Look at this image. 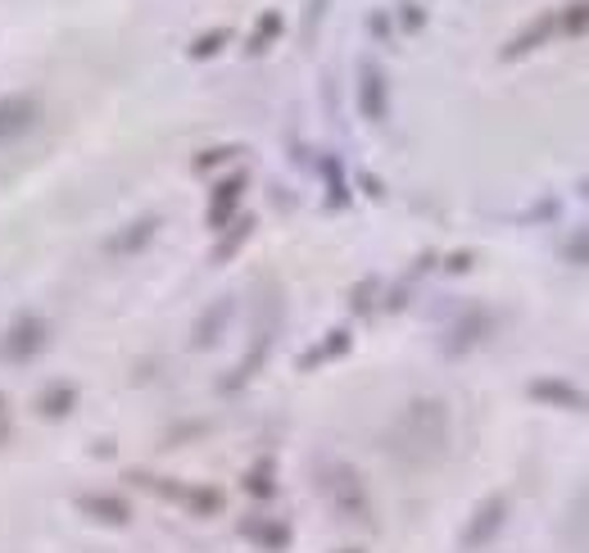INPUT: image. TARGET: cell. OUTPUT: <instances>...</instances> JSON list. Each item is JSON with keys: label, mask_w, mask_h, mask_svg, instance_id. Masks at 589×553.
<instances>
[{"label": "cell", "mask_w": 589, "mask_h": 553, "mask_svg": "<svg viewBox=\"0 0 589 553\" xmlns=\"http://www.w3.org/2000/svg\"><path fill=\"white\" fill-rule=\"evenodd\" d=\"M548 27H554V19H548V14H544V19H535V23H531V27L518 36V42L508 46V55H526L535 42H544V36H548Z\"/></svg>", "instance_id": "2"}, {"label": "cell", "mask_w": 589, "mask_h": 553, "mask_svg": "<svg viewBox=\"0 0 589 553\" xmlns=\"http://www.w3.org/2000/svg\"><path fill=\"white\" fill-rule=\"evenodd\" d=\"M277 32H281V19H277V14H264V23H259V36H254V42H249V51L259 55V51H264V42H268V36H277Z\"/></svg>", "instance_id": "5"}, {"label": "cell", "mask_w": 589, "mask_h": 553, "mask_svg": "<svg viewBox=\"0 0 589 553\" xmlns=\"http://www.w3.org/2000/svg\"><path fill=\"white\" fill-rule=\"evenodd\" d=\"M363 82H367V91H363L367 114L381 119V78H377V68H363Z\"/></svg>", "instance_id": "3"}, {"label": "cell", "mask_w": 589, "mask_h": 553, "mask_svg": "<svg viewBox=\"0 0 589 553\" xmlns=\"http://www.w3.org/2000/svg\"><path fill=\"white\" fill-rule=\"evenodd\" d=\"M36 123V100L32 96H5L0 100V141H14Z\"/></svg>", "instance_id": "1"}, {"label": "cell", "mask_w": 589, "mask_h": 553, "mask_svg": "<svg viewBox=\"0 0 589 553\" xmlns=\"http://www.w3.org/2000/svg\"><path fill=\"white\" fill-rule=\"evenodd\" d=\"M223 42H227V32H213V36H204V42H196V55H213Z\"/></svg>", "instance_id": "6"}, {"label": "cell", "mask_w": 589, "mask_h": 553, "mask_svg": "<svg viewBox=\"0 0 589 553\" xmlns=\"http://www.w3.org/2000/svg\"><path fill=\"white\" fill-rule=\"evenodd\" d=\"M236 191H241V177H236V181H227V187H223V191H218V196H223V200H218V209L209 213V218H213V223H223V218H227V209L236 204Z\"/></svg>", "instance_id": "4"}, {"label": "cell", "mask_w": 589, "mask_h": 553, "mask_svg": "<svg viewBox=\"0 0 589 553\" xmlns=\"http://www.w3.org/2000/svg\"><path fill=\"white\" fill-rule=\"evenodd\" d=\"M585 14H589V10H571V19H567V27H576V32H580V27H585V23H589V19H585Z\"/></svg>", "instance_id": "7"}]
</instances>
